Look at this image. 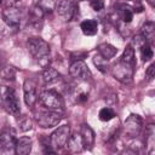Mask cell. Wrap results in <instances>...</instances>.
I'll list each match as a JSON object with an SVG mask.
<instances>
[{
	"label": "cell",
	"mask_w": 155,
	"mask_h": 155,
	"mask_svg": "<svg viewBox=\"0 0 155 155\" xmlns=\"http://www.w3.org/2000/svg\"><path fill=\"white\" fill-rule=\"evenodd\" d=\"M58 78H59V73L54 68L47 67L42 73V80L45 84H52V82L57 81Z\"/></svg>",
	"instance_id": "obj_21"
},
{
	"label": "cell",
	"mask_w": 155,
	"mask_h": 155,
	"mask_svg": "<svg viewBox=\"0 0 155 155\" xmlns=\"http://www.w3.org/2000/svg\"><path fill=\"white\" fill-rule=\"evenodd\" d=\"M140 57L143 59V62H149L153 56H154V52H153V48H151V45H149L148 42H145L143 46H140Z\"/></svg>",
	"instance_id": "obj_24"
},
{
	"label": "cell",
	"mask_w": 155,
	"mask_h": 155,
	"mask_svg": "<svg viewBox=\"0 0 155 155\" xmlns=\"http://www.w3.org/2000/svg\"><path fill=\"white\" fill-rule=\"evenodd\" d=\"M133 73H134V64L126 63L121 59L117 63H115L111 68V75L117 81H120L121 84H125V85H128L132 82Z\"/></svg>",
	"instance_id": "obj_4"
},
{
	"label": "cell",
	"mask_w": 155,
	"mask_h": 155,
	"mask_svg": "<svg viewBox=\"0 0 155 155\" xmlns=\"http://www.w3.org/2000/svg\"><path fill=\"white\" fill-rule=\"evenodd\" d=\"M23 93H24V102L28 107H33L36 103L38 99V94H36V84L30 80L27 79L23 84Z\"/></svg>",
	"instance_id": "obj_12"
},
{
	"label": "cell",
	"mask_w": 155,
	"mask_h": 155,
	"mask_svg": "<svg viewBox=\"0 0 155 155\" xmlns=\"http://www.w3.org/2000/svg\"><path fill=\"white\" fill-rule=\"evenodd\" d=\"M114 116H115V113H114V110L111 108H102L99 110V114H98L99 120L104 121V122L110 121L111 119H114Z\"/></svg>",
	"instance_id": "obj_26"
},
{
	"label": "cell",
	"mask_w": 155,
	"mask_h": 155,
	"mask_svg": "<svg viewBox=\"0 0 155 155\" xmlns=\"http://www.w3.org/2000/svg\"><path fill=\"white\" fill-rule=\"evenodd\" d=\"M27 48H28L29 53L36 61H39V63L41 61L48 58L50 46L41 38H30V39H28V41H27Z\"/></svg>",
	"instance_id": "obj_2"
},
{
	"label": "cell",
	"mask_w": 155,
	"mask_h": 155,
	"mask_svg": "<svg viewBox=\"0 0 155 155\" xmlns=\"http://www.w3.org/2000/svg\"><path fill=\"white\" fill-rule=\"evenodd\" d=\"M154 78H155V64H150L145 70V80L151 81Z\"/></svg>",
	"instance_id": "obj_30"
},
{
	"label": "cell",
	"mask_w": 155,
	"mask_h": 155,
	"mask_svg": "<svg viewBox=\"0 0 155 155\" xmlns=\"http://www.w3.org/2000/svg\"><path fill=\"white\" fill-rule=\"evenodd\" d=\"M132 1H139V0H132Z\"/></svg>",
	"instance_id": "obj_36"
},
{
	"label": "cell",
	"mask_w": 155,
	"mask_h": 155,
	"mask_svg": "<svg viewBox=\"0 0 155 155\" xmlns=\"http://www.w3.org/2000/svg\"><path fill=\"white\" fill-rule=\"evenodd\" d=\"M80 28L85 35L92 36V35H96L98 31V23L96 19H86L81 22Z\"/></svg>",
	"instance_id": "obj_17"
},
{
	"label": "cell",
	"mask_w": 155,
	"mask_h": 155,
	"mask_svg": "<svg viewBox=\"0 0 155 155\" xmlns=\"http://www.w3.org/2000/svg\"><path fill=\"white\" fill-rule=\"evenodd\" d=\"M54 10L59 17L64 21H70L74 16L75 6L70 0H57L54 5Z\"/></svg>",
	"instance_id": "obj_10"
},
{
	"label": "cell",
	"mask_w": 155,
	"mask_h": 155,
	"mask_svg": "<svg viewBox=\"0 0 155 155\" xmlns=\"http://www.w3.org/2000/svg\"><path fill=\"white\" fill-rule=\"evenodd\" d=\"M2 19L8 27L17 28L22 21V12L19 8H17L15 6L7 7L2 11Z\"/></svg>",
	"instance_id": "obj_9"
},
{
	"label": "cell",
	"mask_w": 155,
	"mask_h": 155,
	"mask_svg": "<svg viewBox=\"0 0 155 155\" xmlns=\"http://www.w3.org/2000/svg\"><path fill=\"white\" fill-rule=\"evenodd\" d=\"M143 120L137 114H131L124 122V131L128 137H137L142 130Z\"/></svg>",
	"instance_id": "obj_7"
},
{
	"label": "cell",
	"mask_w": 155,
	"mask_h": 155,
	"mask_svg": "<svg viewBox=\"0 0 155 155\" xmlns=\"http://www.w3.org/2000/svg\"><path fill=\"white\" fill-rule=\"evenodd\" d=\"M148 2L150 4V6H151V7H154V5H155V2H154V0H148Z\"/></svg>",
	"instance_id": "obj_35"
},
{
	"label": "cell",
	"mask_w": 155,
	"mask_h": 155,
	"mask_svg": "<svg viewBox=\"0 0 155 155\" xmlns=\"http://www.w3.org/2000/svg\"><path fill=\"white\" fill-rule=\"evenodd\" d=\"M39 101L41 105L48 110H56V111H63L64 108V102L63 98L61 97L59 93L52 90H45L40 93Z\"/></svg>",
	"instance_id": "obj_3"
},
{
	"label": "cell",
	"mask_w": 155,
	"mask_h": 155,
	"mask_svg": "<svg viewBox=\"0 0 155 155\" xmlns=\"http://www.w3.org/2000/svg\"><path fill=\"white\" fill-rule=\"evenodd\" d=\"M16 137H15V132L10 128V130H4L0 133V151L1 153H10L12 150H15V145H16Z\"/></svg>",
	"instance_id": "obj_11"
},
{
	"label": "cell",
	"mask_w": 155,
	"mask_h": 155,
	"mask_svg": "<svg viewBox=\"0 0 155 155\" xmlns=\"http://www.w3.org/2000/svg\"><path fill=\"white\" fill-rule=\"evenodd\" d=\"M38 5L42 8V11L45 13H51L52 10H54V5H56V0H39Z\"/></svg>",
	"instance_id": "obj_27"
},
{
	"label": "cell",
	"mask_w": 155,
	"mask_h": 155,
	"mask_svg": "<svg viewBox=\"0 0 155 155\" xmlns=\"http://www.w3.org/2000/svg\"><path fill=\"white\" fill-rule=\"evenodd\" d=\"M87 98H88L87 93H80L78 97V102H85V101H87Z\"/></svg>",
	"instance_id": "obj_34"
},
{
	"label": "cell",
	"mask_w": 155,
	"mask_h": 155,
	"mask_svg": "<svg viewBox=\"0 0 155 155\" xmlns=\"http://www.w3.org/2000/svg\"><path fill=\"white\" fill-rule=\"evenodd\" d=\"M44 15H45V12L42 11V8H41L38 4H35V5L31 7V10H30V16H31V18H33L34 22L41 21L42 17H44Z\"/></svg>",
	"instance_id": "obj_28"
},
{
	"label": "cell",
	"mask_w": 155,
	"mask_h": 155,
	"mask_svg": "<svg viewBox=\"0 0 155 155\" xmlns=\"http://www.w3.org/2000/svg\"><path fill=\"white\" fill-rule=\"evenodd\" d=\"M36 122L40 127L42 128H51V127H54L57 126L62 119H63V115L61 111H56V110H45V111H40L36 116Z\"/></svg>",
	"instance_id": "obj_5"
},
{
	"label": "cell",
	"mask_w": 155,
	"mask_h": 155,
	"mask_svg": "<svg viewBox=\"0 0 155 155\" xmlns=\"http://www.w3.org/2000/svg\"><path fill=\"white\" fill-rule=\"evenodd\" d=\"M67 148L70 153H81L85 149V144L82 140V137L80 133H73L71 136H69L68 140H67Z\"/></svg>",
	"instance_id": "obj_13"
},
{
	"label": "cell",
	"mask_w": 155,
	"mask_h": 155,
	"mask_svg": "<svg viewBox=\"0 0 155 155\" xmlns=\"http://www.w3.org/2000/svg\"><path fill=\"white\" fill-rule=\"evenodd\" d=\"M31 139L29 137H21L16 140L15 153L17 155H28L31 151Z\"/></svg>",
	"instance_id": "obj_15"
},
{
	"label": "cell",
	"mask_w": 155,
	"mask_h": 155,
	"mask_svg": "<svg viewBox=\"0 0 155 155\" xmlns=\"http://www.w3.org/2000/svg\"><path fill=\"white\" fill-rule=\"evenodd\" d=\"M80 134H81V137H82L85 148H87V147L90 148V147L93 145V143H94V133H93V130H92L88 125L84 124V125L81 126Z\"/></svg>",
	"instance_id": "obj_18"
},
{
	"label": "cell",
	"mask_w": 155,
	"mask_h": 155,
	"mask_svg": "<svg viewBox=\"0 0 155 155\" xmlns=\"http://www.w3.org/2000/svg\"><path fill=\"white\" fill-rule=\"evenodd\" d=\"M90 6L94 11H101V10L104 8V1L103 0H91L90 1Z\"/></svg>",
	"instance_id": "obj_31"
},
{
	"label": "cell",
	"mask_w": 155,
	"mask_h": 155,
	"mask_svg": "<svg viewBox=\"0 0 155 155\" xmlns=\"http://www.w3.org/2000/svg\"><path fill=\"white\" fill-rule=\"evenodd\" d=\"M140 35L145 39V41L153 46L155 40V24L151 21L145 22L140 28Z\"/></svg>",
	"instance_id": "obj_16"
},
{
	"label": "cell",
	"mask_w": 155,
	"mask_h": 155,
	"mask_svg": "<svg viewBox=\"0 0 155 155\" xmlns=\"http://www.w3.org/2000/svg\"><path fill=\"white\" fill-rule=\"evenodd\" d=\"M0 105H2L8 113L13 115H18L21 110L19 101L13 88L0 86Z\"/></svg>",
	"instance_id": "obj_1"
},
{
	"label": "cell",
	"mask_w": 155,
	"mask_h": 155,
	"mask_svg": "<svg viewBox=\"0 0 155 155\" xmlns=\"http://www.w3.org/2000/svg\"><path fill=\"white\" fill-rule=\"evenodd\" d=\"M93 63L94 65L97 67V69L101 71V73H107L108 71V68H109V64H108V59H105L104 57H102L99 53L96 54L93 57Z\"/></svg>",
	"instance_id": "obj_22"
},
{
	"label": "cell",
	"mask_w": 155,
	"mask_h": 155,
	"mask_svg": "<svg viewBox=\"0 0 155 155\" xmlns=\"http://www.w3.org/2000/svg\"><path fill=\"white\" fill-rule=\"evenodd\" d=\"M86 56H87V52H73L71 53V58L74 61H82Z\"/></svg>",
	"instance_id": "obj_33"
},
{
	"label": "cell",
	"mask_w": 155,
	"mask_h": 155,
	"mask_svg": "<svg viewBox=\"0 0 155 155\" xmlns=\"http://www.w3.org/2000/svg\"><path fill=\"white\" fill-rule=\"evenodd\" d=\"M1 76L4 78V79H6V80H13L15 79V70L11 68V67H6V68H4L2 70H1Z\"/></svg>",
	"instance_id": "obj_29"
},
{
	"label": "cell",
	"mask_w": 155,
	"mask_h": 155,
	"mask_svg": "<svg viewBox=\"0 0 155 155\" xmlns=\"http://www.w3.org/2000/svg\"><path fill=\"white\" fill-rule=\"evenodd\" d=\"M115 11L119 15L121 22L124 23H131L133 19V7L126 4H116L115 5Z\"/></svg>",
	"instance_id": "obj_14"
},
{
	"label": "cell",
	"mask_w": 155,
	"mask_h": 155,
	"mask_svg": "<svg viewBox=\"0 0 155 155\" xmlns=\"http://www.w3.org/2000/svg\"><path fill=\"white\" fill-rule=\"evenodd\" d=\"M69 74L76 80H88L92 76L91 70L84 61H74L69 68Z\"/></svg>",
	"instance_id": "obj_8"
},
{
	"label": "cell",
	"mask_w": 155,
	"mask_h": 155,
	"mask_svg": "<svg viewBox=\"0 0 155 155\" xmlns=\"http://www.w3.org/2000/svg\"><path fill=\"white\" fill-rule=\"evenodd\" d=\"M121 61L130 63V64H134V48L132 45H127L122 56H121Z\"/></svg>",
	"instance_id": "obj_23"
},
{
	"label": "cell",
	"mask_w": 155,
	"mask_h": 155,
	"mask_svg": "<svg viewBox=\"0 0 155 155\" xmlns=\"http://www.w3.org/2000/svg\"><path fill=\"white\" fill-rule=\"evenodd\" d=\"M97 48H98V53L102 57H104L105 59H110L117 53V48L115 46H113L111 44H107V42L99 44Z\"/></svg>",
	"instance_id": "obj_19"
},
{
	"label": "cell",
	"mask_w": 155,
	"mask_h": 155,
	"mask_svg": "<svg viewBox=\"0 0 155 155\" xmlns=\"http://www.w3.org/2000/svg\"><path fill=\"white\" fill-rule=\"evenodd\" d=\"M1 2H2V0H0V4H1Z\"/></svg>",
	"instance_id": "obj_37"
},
{
	"label": "cell",
	"mask_w": 155,
	"mask_h": 155,
	"mask_svg": "<svg viewBox=\"0 0 155 155\" xmlns=\"http://www.w3.org/2000/svg\"><path fill=\"white\" fill-rule=\"evenodd\" d=\"M17 121H18L19 128H21L23 132H27V131L31 130V127H33V121H31V119H30L28 115H22V116H19Z\"/></svg>",
	"instance_id": "obj_25"
},
{
	"label": "cell",
	"mask_w": 155,
	"mask_h": 155,
	"mask_svg": "<svg viewBox=\"0 0 155 155\" xmlns=\"http://www.w3.org/2000/svg\"><path fill=\"white\" fill-rule=\"evenodd\" d=\"M70 136V127L68 125L59 126L50 136V144L54 150H59L65 147L67 140Z\"/></svg>",
	"instance_id": "obj_6"
},
{
	"label": "cell",
	"mask_w": 155,
	"mask_h": 155,
	"mask_svg": "<svg viewBox=\"0 0 155 155\" xmlns=\"http://www.w3.org/2000/svg\"><path fill=\"white\" fill-rule=\"evenodd\" d=\"M145 145L149 154H153L155 150V127L153 124L148 126L147 136H145Z\"/></svg>",
	"instance_id": "obj_20"
},
{
	"label": "cell",
	"mask_w": 155,
	"mask_h": 155,
	"mask_svg": "<svg viewBox=\"0 0 155 155\" xmlns=\"http://www.w3.org/2000/svg\"><path fill=\"white\" fill-rule=\"evenodd\" d=\"M147 41H145V39L139 34V35H136L134 38H133V46L134 47H138V48H140V46H143L144 44H145Z\"/></svg>",
	"instance_id": "obj_32"
}]
</instances>
